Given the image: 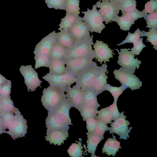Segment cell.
Returning <instances> with one entry per match:
<instances>
[{"instance_id": "obj_1", "label": "cell", "mask_w": 157, "mask_h": 157, "mask_svg": "<svg viewBox=\"0 0 157 157\" xmlns=\"http://www.w3.org/2000/svg\"><path fill=\"white\" fill-rule=\"evenodd\" d=\"M62 86L50 85L43 91L41 101L48 111H52L66 97V87Z\"/></svg>"}, {"instance_id": "obj_2", "label": "cell", "mask_w": 157, "mask_h": 157, "mask_svg": "<svg viewBox=\"0 0 157 157\" xmlns=\"http://www.w3.org/2000/svg\"><path fill=\"white\" fill-rule=\"evenodd\" d=\"M93 37L92 35L90 39L76 44L71 48L68 49L63 59L66 60L84 57L94 59L95 55L92 47V45L94 44Z\"/></svg>"}, {"instance_id": "obj_3", "label": "cell", "mask_w": 157, "mask_h": 157, "mask_svg": "<svg viewBox=\"0 0 157 157\" xmlns=\"http://www.w3.org/2000/svg\"><path fill=\"white\" fill-rule=\"evenodd\" d=\"M82 13L84 14L82 19L86 24L89 31L101 33L105 26L103 23V18L100 11L97 10L96 5L93 6L92 10L87 8V11Z\"/></svg>"}, {"instance_id": "obj_4", "label": "cell", "mask_w": 157, "mask_h": 157, "mask_svg": "<svg viewBox=\"0 0 157 157\" xmlns=\"http://www.w3.org/2000/svg\"><path fill=\"white\" fill-rule=\"evenodd\" d=\"M135 70H130L120 67L118 70L113 71L116 79L120 82L124 88H129L132 90L140 89L142 82L133 73Z\"/></svg>"}, {"instance_id": "obj_5", "label": "cell", "mask_w": 157, "mask_h": 157, "mask_svg": "<svg viewBox=\"0 0 157 157\" xmlns=\"http://www.w3.org/2000/svg\"><path fill=\"white\" fill-rule=\"evenodd\" d=\"M97 65L87 67L79 72L76 75L77 81L75 85L84 91L91 89L99 70Z\"/></svg>"}, {"instance_id": "obj_6", "label": "cell", "mask_w": 157, "mask_h": 157, "mask_svg": "<svg viewBox=\"0 0 157 157\" xmlns=\"http://www.w3.org/2000/svg\"><path fill=\"white\" fill-rule=\"evenodd\" d=\"M104 19L106 24L110 21H116V18L119 13L118 3L108 0H102V2L98 1L95 4Z\"/></svg>"}, {"instance_id": "obj_7", "label": "cell", "mask_w": 157, "mask_h": 157, "mask_svg": "<svg viewBox=\"0 0 157 157\" xmlns=\"http://www.w3.org/2000/svg\"><path fill=\"white\" fill-rule=\"evenodd\" d=\"M19 70L24 77V82L29 92L35 91L39 86L42 88L40 84L42 81L39 78L37 73L31 65L22 66L20 68Z\"/></svg>"}, {"instance_id": "obj_8", "label": "cell", "mask_w": 157, "mask_h": 157, "mask_svg": "<svg viewBox=\"0 0 157 157\" xmlns=\"http://www.w3.org/2000/svg\"><path fill=\"white\" fill-rule=\"evenodd\" d=\"M93 59L87 57H79L64 60L68 72L75 76L82 70L89 67L97 65Z\"/></svg>"}, {"instance_id": "obj_9", "label": "cell", "mask_w": 157, "mask_h": 157, "mask_svg": "<svg viewBox=\"0 0 157 157\" xmlns=\"http://www.w3.org/2000/svg\"><path fill=\"white\" fill-rule=\"evenodd\" d=\"M121 112L120 116L114 120L110 124L111 127L108 129L110 134L114 133L120 136V139L127 140L129 137L128 133L132 128L128 129V126L130 123L126 120V116Z\"/></svg>"}, {"instance_id": "obj_10", "label": "cell", "mask_w": 157, "mask_h": 157, "mask_svg": "<svg viewBox=\"0 0 157 157\" xmlns=\"http://www.w3.org/2000/svg\"><path fill=\"white\" fill-rule=\"evenodd\" d=\"M118 52V60L117 63L122 68L130 70H135L140 67L142 62L137 58H134L135 55L128 50L130 48H121L119 52L118 49H115Z\"/></svg>"}, {"instance_id": "obj_11", "label": "cell", "mask_w": 157, "mask_h": 157, "mask_svg": "<svg viewBox=\"0 0 157 157\" xmlns=\"http://www.w3.org/2000/svg\"><path fill=\"white\" fill-rule=\"evenodd\" d=\"M68 30L75 39V44L91 38L87 25L80 17Z\"/></svg>"}, {"instance_id": "obj_12", "label": "cell", "mask_w": 157, "mask_h": 157, "mask_svg": "<svg viewBox=\"0 0 157 157\" xmlns=\"http://www.w3.org/2000/svg\"><path fill=\"white\" fill-rule=\"evenodd\" d=\"M42 78L47 81L50 85L62 86L65 87L71 86L77 81L76 76L69 72L63 75L48 73Z\"/></svg>"}, {"instance_id": "obj_13", "label": "cell", "mask_w": 157, "mask_h": 157, "mask_svg": "<svg viewBox=\"0 0 157 157\" xmlns=\"http://www.w3.org/2000/svg\"><path fill=\"white\" fill-rule=\"evenodd\" d=\"M55 31L43 38L36 46L33 52L35 55L40 54L49 56L51 51L57 41Z\"/></svg>"}, {"instance_id": "obj_14", "label": "cell", "mask_w": 157, "mask_h": 157, "mask_svg": "<svg viewBox=\"0 0 157 157\" xmlns=\"http://www.w3.org/2000/svg\"><path fill=\"white\" fill-rule=\"evenodd\" d=\"M66 96L71 105L79 112L83 104L84 91L75 85L66 87Z\"/></svg>"}, {"instance_id": "obj_15", "label": "cell", "mask_w": 157, "mask_h": 157, "mask_svg": "<svg viewBox=\"0 0 157 157\" xmlns=\"http://www.w3.org/2000/svg\"><path fill=\"white\" fill-rule=\"evenodd\" d=\"M94 52L95 58L98 59V61L101 64L103 61L109 62V59L113 58V55L115 54L113 50L110 48L107 44L101 41L96 40V42L94 44Z\"/></svg>"}, {"instance_id": "obj_16", "label": "cell", "mask_w": 157, "mask_h": 157, "mask_svg": "<svg viewBox=\"0 0 157 157\" xmlns=\"http://www.w3.org/2000/svg\"><path fill=\"white\" fill-rule=\"evenodd\" d=\"M107 67L106 63L102 64L101 66L99 67L94 83L91 89L97 95L105 91V88L107 84V79L108 78L106 75L109 73Z\"/></svg>"}, {"instance_id": "obj_17", "label": "cell", "mask_w": 157, "mask_h": 157, "mask_svg": "<svg viewBox=\"0 0 157 157\" xmlns=\"http://www.w3.org/2000/svg\"><path fill=\"white\" fill-rule=\"evenodd\" d=\"M71 107L73 106L66 97L52 111L65 124L68 125H73L69 115V111Z\"/></svg>"}, {"instance_id": "obj_18", "label": "cell", "mask_w": 157, "mask_h": 157, "mask_svg": "<svg viewBox=\"0 0 157 157\" xmlns=\"http://www.w3.org/2000/svg\"><path fill=\"white\" fill-rule=\"evenodd\" d=\"M67 128H62L56 130L47 131L46 135L45 136V139L49 141L52 144H53L55 145H61L63 143L64 144V140H67L68 137L69 133Z\"/></svg>"}, {"instance_id": "obj_19", "label": "cell", "mask_w": 157, "mask_h": 157, "mask_svg": "<svg viewBox=\"0 0 157 157\" xmlns=\"http://www.w3.org/2000/svg\"><path fill=\"white\" fill-rule=\"evenodd\" d=\"M48 115L45 120L47 131L62 128L69 129L68 125L64 123L52 111H48Z\"/></svg>"}, {"instance_id": "obj_20", "label": "cell", "mask_w": 157, "mask_h": 157, "mask_svg": "<svg viewBox=\"0 0 157 157\" xmlns=\"http://www.w3.org/2000/svg\"><path fill=\"white\" fill-rule=\"evenodd\" d=\"M60 31L56 34L57 41L66 48H71L75 44V39L68 30L62 29Z\"/></svg>"}, {"instance_id": "obj_21", "label": "cell", "mask_w": 157, "mask_h": 157, "mask_svg": "<svg viewBox=\"0 0 157 157\" xmlns=\"http://www.w3.org/2000/svg\"><path fill=\"white\" fill-rule=\"evenodd\" d=\"M113 138H108L104 145L102 150L103 153H106L108 155H112L114 156L121 146L120 142L117 140L113 135Z\"/></svg>"}, {"instance_id": "obj_22", "label": "cell", "mask_w": 157, "mask_h": 157, "mask_svg": "<svg viewBox=\"0 0 157 157\" xmlns=\"http://www.w3.org/2000/svg\"><path fill=\"white\" fill-rule=\"evenodd\" d=\"M87 135V151L91 154V157L94 156L96 148L99 143L104 138L103 136H99L96 135L93 133L88 132L86 133Z\"/></svg>"}, {"instance_id": "obj_23", "label": "cell", "mask_w": 157, "mask_h": 157, "mask_svg": "<svg viewBox=\"0 0 157 157\" xmlns=\"http://www.w3.org/2000/svg\"><path fill=\"white\" fill-rule=\"evenodd\" d=\"M49 73L63 75L68 72L63 59L51 60L49 64Z\"/></svg>"}, {"instance_id": "obj_24", "label": "cell", "mask_w": 157, "mask_h": 157, "mask_svg": "<svg viewBox=\"0 0 157 157\" xmlns=\"http://www.w3.org/2000/svg\"><path fill=\"white\" fill-rule=\"evenodd\" d=\"M67 49L57 41L50 53V60L63 59L66 56Z\"/></svg>"}, {"instance_id": "obj_25", "label": "cell", "mask_w": 157, "mask_h": 157, "mask_svg": "<svg viewBox=\"0 0 157 157\" xmlns=\"http://www.w3.org/2000/svg\"><path fill=\"white\" fill-rule=\"evenodd\" d=\"M97 95L91 89L84 91L83 103L96 107L100 106L97 101Z\"/></svg>"}, {"instance_id": "obj_26", "label": "cell", "mask_w": 157, "mask_h": 157, "mask_svg": "<svg viewBox=\"0 0 157 157\" xmlns=\"http://www.w3.org/2000/svg\"><path fill=\"white\" fill-rule=\"evenodd\" d=\"M80 17L79 16L66 13V16L61 19V22L59 25V28L58 30H60L62 29L68 30Z\"/></svg>"}, {"instance_id": "obj_27", "label": "cell", "mask_w": 157, "mask_h": 157, "mask_svg": "<svg viewBox=\"0 0 157 157\" xmlns=\"http://www.w3.org/2000/svg\"><path fill=\"white\" fill-rule=\"evenodd\" d=\"M65 2L66 13L79 16L80 10L79 7L80 0H66Z\"/></svg>"}, {"instance_id": "obj_28", "label": "cell", "mask_w": 157, "mask_h": 157, "mask_svg": "<svg viewBox=\"0 0 157 157\" xmlns=\"http://www.w3.org/2000/svg\"><path fill=\"white\" fill-rule=\"evenodd\" d=\"M97 109L96 107L83 103L80 111L83 121L89 118L97 116Z\"/></svg>"}, {"instance_id": "obj_29", "label": "cell", "mask_w": 157, "mask_h": 157, "mask_svg": "<svg viewBox=\"0 0 157 157\" xmlns=\"http://www.w3.org/2000/svg\"><path fill=\"white\" fill-rule=\"evenodd\" d=\"M136 0H123L118 3L119 10L121 12H129L137 10Z\"/></svg>"}, {"instance_id": "obj_30", "label": "cell", "mask_w": 157, "mask_h": 157, "mask_svg": "<svg viewBox=\"0 0 157 157\" xmlns=\"http://www.w3.org/2000/svg\"><path fill=\"white\" fill-rule=\"evenodd\" d=\"M116 22L120 26V29L127 31L130 30L132 25L134 24L135 21L123 15L120 17L118 15L116 18Z\"/></svg>"}, {"instance_id": "obj_31", "label": "cell", "mask_w": 157, "mask_h": 157, "mask_svg": "<svg viewBox=\"0 0 157 157\" xmlns=\"http://www.w3.org/2000/svg\"><path fill=\"white\" fill-rule=\"evenodd\" d=\"M149 31L146 32L144 31L141 32V37L145 36L147 37V41L149 42L154 46L153 48L157 49V30L156 28L150 29Z\"/></svg>"}, {"instance_id": "obj_32", "label": "cell", "mask_w": 157, "mask_h": 157, "mask_svg": "<svg viewBox=\"0 0 157 157\" xmlns=\"http://www.w3.org/2000/svg\"><path fill=\"white\" fill-rule=\"evenodd\" d=\"M34 59L35 60V69L41 67H48L51 60L49 56L40 54H35Z\"/></svg>"}, {"instance_id": "obj_33", "label": "cell", "mask_w": 157, "mask_h": 157, "mask_svg": "<svg viewBox=\"0 0 157 157\" xmlns=\"http://www.w3.org/2000/svg\"><path fill=\"white\" fill-rule=\"evenodd\" d=\"M77 144H72L67 151L71 157H82V155L83 151L82 143L80 141Z\"/></svg>"}, {"instance_id": "obj_34", "label": "cell", "mask_w": 157, "mask_h": 157, "mask_svg": "<svg viewBox=\"0 0 157 157\" xmlns=\"http://www.w3.org/2000/svg\"><path fill=\"white\" fill-rule=\"evenodd\" d=\"M97 118L101 120L106 124H111L113 121V116L109 111L108 107L101 109L100 110H98Z\"/></svg>"}, {"instance_id": "obj_35", "label": "cell", "mask_w": 157, "mask_h": 157, "mask_svg": "<svg viewBox=\"0 0 157 157\" xmlns=\"http://www.w3.org/2000/svg\"><path fill=\"white\" fill-rule=\"evenodd\" d=\"M105 90L109 91L114 98V101L117 102L119 96L126 90L122 85L119 87L111 86L109 84H106L105 88Z\"/></svg>"}, {"instance_id": "obj_36", "label": "cell", "mask_w": 157, "mask_h": 157, "mask_svg": "<svg viewBox=\"0 0 157 157\" xmlns=\"http://www.w3.org/2000/svg\"><path fill=\"white\" fill-rule=\"evenodd\" d=\"M65 1L66 0H45L49 8L65 10L66 9Z\"/></svg>"}, {"instance_id": "obj_37", "label": "cell", "mask_w": 157, "mask_h": 157, "mask_svg": "<svg viewBox=\"0 0 157 157\" xmlns=\"http://www.w3.org/2000/svg\"><path fill=\"white\" fill-rule=\"evenodd\" d=\"M122 15L129 19L135 21L138 19L144 17L145 18L147 15L145 12L144 9L142 11H140L139 10L129 12H122Z\"/></svg>"}, {"instance_id": "obj_38", "label": "cell", "mask_w": 157, "mask_h": 157, "mask_svg": "<svg viewBox=\"0 0 157 157\" xmlns=\"http://www.w3.org/2000/svg\"><path fill=\"white\" fill-rule=\"evenodd\" d=\"M140 37H141V32L139 28H137L133 33H131L128 32V36L121 43L117 44V45H120L127 43H133L138 40Z\"/></svg>"}, {"instance_id": "obj_39", "label": "cell", "mask_w": 157, "mask_h": 157, "mask_svg": "<svg viewBox=\"0 0 157 157\" xmlns=\"http://www.w3.org/2000/svg\"><path fill=\"white\" fill-rule=\"evenodd\" d=\"M144 19L147 22L146 27L157 29V10L147 14Z\"/></svg>"}, {"instance_id": "obj_40", "label": "cell", "mask_w": 157, "mask_h": 157, "mask_svg": "<svg viewBox=\"0 0 157 157\" xmlns=\"http://www.w3.org/2000/svg\"><path fill=\"white\" fill-rule=\"evenodd\" d=\"M98 122L94 128L93 133L98 136H103L105 132L108 130L109 127L105 123L98 119Z\"/></svg>"}, {"instance_id": "obj_41", "label": "cell", "mask_w": 157, "mask_h": 157, "mask_svg": "<svg viewBox=\"0 0 157 157\" xmlns=\"http://www.w3.org/2000/svg\"><path fill=\"white\" fill-rule=\"evenodd\" d=\"M143 38H141L133 43V47L130 49V51L135 56L139 55L142 49L146 47V46L143 44Z\"/></svg>"}, {"instance_id": "obj_42", "label": "cell", "mask_w": 157, "mask_h": 157, "mask_svg": "<svg viewBox=\"0 0 157 157\" xmlns=\"http://www.w3.org/2000/svg\"><path fill=\"white\" fill-rule=\"evenodd\" d=\"M144 10L146 13H150L157 10V0H150L145 5Z\"/></svg>"}, {"instance_id": "obj_43", "label": "cell", "mask_w": 157, "mask_h": 157, "mask_svg": "<svg viewBox=\"0 0 157 157\" xmlns=\"http://www.w3.org/2000/svg\"><path fill=\"white\" fill-rule=\"evenodd\" d=\"M11 88V82L8 80L6 82L1 86L0 89V95L3 97L9 96L10 94Z\"/></svg>"}, {"instance_id": "obj_44", "label": "cell", "mask_w": 157, "mask_h": 157, "mask_svg": "<svg viewBox=\"0 0 157 157\" xmlns=\"http://www.w3.org/2000/svg\"><path fill=\"white\" fill-rule=\"evenodd\" d=\"M86 121L88 132L93 133L94 128L98 122L96 116L89 118Z\"/></svg>"}, {"instance_id": "obj_45", "label": "cell", "mask_w": 157, "mask_h": 157, "mask_svg": "<svg viewBox=\"0 0 157 157\" xmlns=\"http://www.w3.org/2000/svg\"><path fill=\"white\" fill-rule=\"evenodd\" d=\"M108 109L113 116V120L118 118L121 114L118 109L116 101H114L113 104L108 107Z\"/></svg>"}, {"instance_id": "obj_46", "label": "cell", "mask_w": 157, "mask_h": 157, "mask_svg": "<svg viewBox=\"0 0 157 157\" xmlns=\"http://www.w3.org/2000/svg\"><path fill=\"white\" fill-rule=\"evenodd\" d=\"M7 97H4L2 98V105L5 109L10 111L12 109V105L10 100H8Z\"/></svg>"}, {"instance_id": "obj_47", "label": "cell", "mask_w": 157, "mask_h": 157, "mask_svg": "<svg viewBox=\"0 0 157 157\" xmlns=\"http://www.w3.org/2000/svg\"><path fill=\"white\" fill-rule=\"evenodd\" d=\"M7 79L0 74V86H2L7 81Z\"/></svg>"}, {"instance_id": "obj_48", "label": "cell", "mask_w": 157, "mask_h": 157, "mask_svg": "<svg viewBox=\"0 0 157 157\" xmlns=\"http://www.w3.org/2000/svg\"><path fill=\"white\" fill-rule=\"evenodd\" d=\"M109 1H113L117 3H118L122 1L123 0H108Z\"/></svg>"}, {"instance_id": "obj_49", "label": "cell", "mask_w": 157, "mask_h": 157, "mask_svg": "<svg viewBox=\"0 0 157 157\" xmlns=\"http://www.w3.org/2000/svg\"><path fill=\"white\" fill-rule=\"evenodd\" d=\"M1 106L0 105V112L1 111Z\"/></svg>"}, {"instance_id": "obj_50", "label": "cell", "mask_w": 157, "mask_h": 157, "mask_svg": "<svg viewBox=\"0 0 157 157\" xmlns=\"http://www.w3.org/2000/svg\"><path fill=\"white\" fill-rule=\"evenodd\" d=\"M1 86H0V87H1Z\"/></svg>"}]
</instances>
